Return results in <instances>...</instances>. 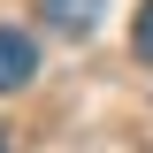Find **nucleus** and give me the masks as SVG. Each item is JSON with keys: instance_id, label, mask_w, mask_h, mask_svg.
I'll return each instance as SVG.
<instances>
[{"instance_id": "1", "label": "nucleus", "mask_w": 153, "mask_h": 153, "mask_svg": "<svg viewBox=\"0 0 153 153\" xmlns=\"http://www.w3.org/2000/svg\"><path fill=\"white\" fill-rule=\"evenodd\" d=\"M31 76H38V46L8 23V31H0V92H23Z\"/></svg>"}, {"instance_id": "2", "label": "nucleus", "mask_w": 153, "mask_h": 153, "mask_svg": "<svg viewBox=\"0 0 153 153\" xmlns=\"http://www.w3.org/2000/svg\"><path fill=\"white\" fill-rule=\"evenodd\" d=\"M38 16L54 23L61 38H92V23H100V0H38Z\"/></svg>"}, {"instance_id": "3", "label": "nucleus", "mask_w": 153, "mask_h": 153, "mask_svg": "<svg viewBox=\"0 0 153 153\" xmlns=\"http://www.w3.org/2000/svg\"><path fill=\"white\" fill-rule=\"evenodd\" d=\"M130 46H138V61H153V0L138 8V31H130Z\"/></svg>"}, {"instance_id": "4", "label": "nucleus", "mask_w": 153, "mask_h": 153, "mask_svg": "<svg viewBox=\"0 0 153 153\" xmlns=\"http://www.w3.org/2000/svg\"><path fill=\"white\" fill-rule=\"evenodd\" d=\"M0 153H8V146H0Z\"/></svg>"}]
</instances>
